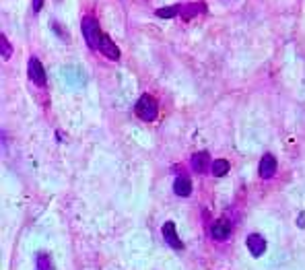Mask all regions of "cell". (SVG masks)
I'll list each match as a JSON object with an SVG mask.
<instances>
[{"mask_svg":"<svg viewBox=\"0 0 305 270\" xmlns=\"http://www.w3.org/2000/svg\"><path fill=\"white\" fill-rule=\"evenodd\" d=\"M80 29H82V35H85L87 46H89L91 50H99L101 37H103V33L99 31V23H97L93 17H82Z\"/></svg>","mask_w":305,"mask_h":270,"instance_id":"cell-1","label":"cell"},{"mask_svg":"<svg viewBox=\"0 0 305 270\" xmlns=\"http://www.w3.org/2000/svg\"><path fill=\"white\" fill-rule=\"evenodd\" d=\"M157 101L155 97H151V95H143L141 99H138L136 107H134V114L145 120V122H151V120H155L157 118Z\"/></svg>","mask_w":305,"mask_h":270,"instance_id":"cell-2","label":"cell"},{"mask_svg":"<svg viewBox=\"0 0 305 270\" xmlns=\"http://www.w3.org/2000/svg\"><path fill=\"white\" fill-rule=\"evenodd\" d=\"M161 233H163V239H165V244H169V246H171L173 250H182V248H184L182 239L177 237V229H175V225H173L171 221L163 225Z\"/></svg>","mask_w":305,"mask_h":270,"instance_id":"cell-3","label":"cell"},{"mask_svg":"<svg viewBox=\"0 0 305 270\" xmlns=\"http://www.w3.org/2000/svg\"><path fill=\"white\" fill-rule=\"evenodd\" d=\"M27 68H29V78L35 85H39V87L46 85V70L37 58H29V66H27Z\"/></svg>","mask_w":305,"mask_h":270,"instance_id":"cell-4","label":"cell"},{"mask_svg":"<svg viewBox=\"0 0 305 270\" xmlns=\"http://www.w3.org/2000/svg\"><path fill=\"white\" fill-rule=\"evenodd\" d=\"M245 244H247V250L252 252V256H256V258L266 252V241H264V237L258 235V233L247 235V241H245Z\"/></svg>","mask_w":305,"mask_h":270,"instance_id":"cell-5","label":"cell"},{"mask_svg":"<svg viewBox=\"0 0 305 270\" xmlns=\"http://www.w3.org/2000/svg\"><path fill=\"white\" fill-rule=\"evenodd\" d=\"M213 165V161H211V155L206 153V151H200L192 157V169L194 171H198V173H204L206 169H211Z\"/></svg>","mask_w":305,"mask_h":270,"instance_id":"cell-6","label":"cell"},{"mask_svg":"<svg viewBox=\"0 0 305 270\" xmlns=\"http://www.w3.org/2000/svg\"><path fill=\"white\" fill-rule=\"evenodd\" d=\"M276 167H279L276 165V159L272 155H264L260 161V178H264V180L272 178V175L276 173Z\"/></svg>","mask_w":305,"mask_h":270,"instance_id":"cell-7","label":"cell"},{"mask_svg":"<svg viewBox=\"0 0 305 270\" xmlns=\"http://www.w3.org/2000/svg\"><path fill=\"white\" fill-rule=\"evenodd\" d=\"M99 52L101 54H105V56L109 58V60H118L120 58V50H118V46L109 39L107 35H103L101 37V44H99Z\"/></svg>","mask_w":305,"mask_h":270,"instance_id":"cell-8","label":"cell"},{"mask_svg":"<svg viewBox=\"0 0 305 270\" xmlns=\"http://www.w3.org/2000/svg\"><path fill=\"white\" fill-rule=\"evenodd\" d=\"M200 12H204V4H200V2H190V4L179 6V15H182L184 21H190L192 17L200 15Z\"/></svg>","mask_w":305,"mask_h":270,"instance_id":"cell-9","label":"cell"},{"mask_svg":"<svg viewBox=\"0 0 305 270\" xmlns=\"http://www.w3.org/2000/svg\"><path fill=\"white\" fill-rule=\"evenodd\" d=\"M229 235H231V223L227 219H219L213 225V237H217V239H227Z\"/></svg>","mask_w":305,"mask_h":270,"instance_id":"cell-10","label":"cell"},{"mask_svg":"<svg viewBox=\"0 0 305 270\" xmlns=\"http://www.w3.org/2000/svg\"><path fill=\"white\" fill-rule=\"evenodd\" d=\"M173 192L177 194V196H190L192 194V182H190V178H186V175H182V178H177L175 180V184H173Z\"/></svg>","mask_w":305,"mask_h":270,"instance_id":"cell-11","label":"cell"},{"mask_svg":"<svg viewBox=\"0 0 305 270\" xmlns=\"http://www.w3.org/2000/svg\"><path fill=\"white\" fill-rule=\"evenodd\" d=\"M211 171H213V175H217V178H223V175H227V171H229V163L225 159H217V161H213Z\"/></svg>","mask_w":305,"mask_h":270,"instance_id":"cell-12","label":"cell"},{"mask_svg":"<svg viewBox=\"0 0 305 270\" xmlns=\"http://www.w3.org/2000/svg\"><path fill=\"white\" fill-rule=\"evenodd\" d=\"M37 270H54V264H52L50 256L46 252L37 254Z\"/></svg>","mask_w":305,"mask_h":270,"instance_id":"cell-13","label":"cell"},{"mask_svg":"<svg viewBox=\"0 0 305 270\" xmlns=\"http://www.w3.org/2000/svg\"><path fill=\"white\" fill-rule=\"evenodd\" d=\"M179 15V6H165V8H157V17L161 19H171Z\"/></svg>","mask_w":305,"mask_h":270,"instance_id":"cell-14","label":"cell"},{"mask_svg":"<svg viewBox=\"0 0 305 270\" xmlns=\"http://www.w3.org/2000/svg\"><path fill=\"white\" fill-rule=\"evenodd\" d=\"M0 48H2V58L8 60V58H10V54H12V48H10V44H8L6 35H0Z\"/></svg>","mask_w":305,"mask_h":270,"instance_id":"cell-15","label":"cell"},{"mask_svg":"<svg viewBox=\"0 0 305 270\" xmlns=\"http://www.w3.org/2000/svg\"><path fill=\"white\" fill-rule=\"evenodd\" d=\"M41 6H44V0H31V8H33V12H39Z\"/></svg>","mask_w":305,"mask_h":270,"instance_id":"cell-16","label":"cell"}]
</instances>
